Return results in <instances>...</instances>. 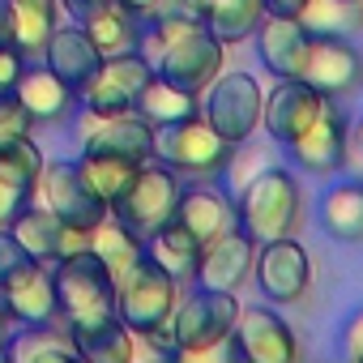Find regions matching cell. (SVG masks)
Listing matches in <instances>:
<instances>
[{"label": "cell", "mask_w": 363, "mask_h": 363, "mask_svg": "<svg viewBox=\"0 0 363 363\" xmlns=\"http://www.w3.org/2000/svg\"><path fill=\"white\" fill-rule=\"evenodd\" d=\"M235 223L257 240H282L295 235V227L303 223V184L299 171L269 162L265 171H257L248 184L235 193Z\"/></svg>", "instance_id": "6da1fadb"}, {"label": "cell", "mask_w": 363, "mask_h": 363, "mask_svg": "<svg viewBox=\"0 0 363 363\" xmlns=\"http://www.w3.org/2000/svg\"><path fill=\"white\" fill-rule=\"evenodd\" d=\"M235 316H240V295H227V291H184L167 320V333H171V346H175V359H206V354H218L235 329Z\"/></svg>", "instance_id": "7a4b0ae2"}, {"label": "cell", "mask_w": 363, "mask_h": 363, "mask_svg": "<svg viewBox=\"0 0 363 363\" xmlns=\"http://www.w3.org/2000/svg\"><path fill=\"white\" fill-rule=\"evenodd\" d=\"M231 154H235V145L201 111L179 120V124L158 128V145H154V158L162 167H171L184 184L189 179H223Z\"/></svg>", "instance_id": "3957f363"}, {"label": "cell", "mask_w": 363, "mask_h": 363, "mask_svg": "<svg viewBox=\"0 0 363 363\" xmlns=\"http://www.w3.org/2000/svg\"><path fill=\"white\" fill-rule=\"evenodd\" d=\"M52 282H56V312L60 325H77V320H99L116 312V278L111 269L90 252H69L52 265Z\"/></svg>", "instance_id": "277c9868"}, {"label": "cell", "mask_w": 363, "mask_h": 363, "mask_svg": "<svg viewBox=\"0 0 363 363\" xmlns=\"http://www.w3.org/2000/svg\"><path fill=\"white\" fill-rule=\"evenodd\" d=\"M179 193H184V179H179L171 167H162L158 158H150V162H141L133 171V179L124 184V193L107 206V214L120 227H128L133 235L145 240L150 231H158L162 223L175 218Z\"/></svg>", "instance_id": "5b68a950"}, {"label": "cell", "mask_w": 363, "mask_h": 363, "mask_svg": "<svg viewBox=\"0 0 363 363\" xmlns=\"http://www.w3.org/2000/svg\"><path fill=\"white\" fill-rule=\"evenodd\" d=\"M189 286H179L175 278H167L154 261H137L120 282H116V316L133 329V337H145L154 329H162Z\"/></svg>", "instance_id": "8992f818"}, {"label": "cell", "mask_w": 363, "mask_h": 363, "mask_svg": "<svg viewBox=\"0 0 363 363\" xmlns=\"http://www.w3.org/2000/svg\"><path fill=\"white\" fill-rule=\"evenodd\" d=\"M261 111H265V86L257 82V73H244V69H223L206 94H201V116L231 141H248L261 133Z\"/></svg>", "instance_id": "52a82bcc"}, {"label": "cell", "mask_w": 363, "mask_h": 363, "mask_svg": "<svg viewBox=\"0 0 363 363\" xmlns=\"http://www.w3.org/2000/svg\"><path fill=\"white\" fill-rule=\"evenodd\" d=\"M291 158V167L299 175H316V179H333L346 171L350 162V116L342 103H325L320 116L282 150Z\"/></svg>", "instance_id": "ba28073f"}, {"label": "cell", "mask_w": 363, "mask_h": 363, "mask_svg": "<svg viewBox=\"0 0 363 363\" xmlns=\"http://www.w3.org/2000/svg\"><path fill=\"white\" fill-rule=\"evenodd\" d=\"M223 354L244 359V363H295L299 337L274 303H248V308H240Z\"/></svg>", "instance_id": "9c48e42d"}, {"label": "cell", "mask_w": 363, "mask_h": 363, "mask_svg": "<svg viewBox=\"0 0 363 363\" xmlns=\"http://www.w3.org/2000/svg\"><path fill=\"white\" fill-rule=\"evenodd\" d=\"M30 201L48 206V210H52L65 227H73V231H94V227L107 218V201L90 193V184L82 179V171H77L73 158H52V162H43Z\"/></svg>", "instance_id": "30bf717a"}, {"label": "cell", "mask_w": 363, "mask_h": 363, "mask_svg": "<svg viewBox=\"0 0 363 363\" xmlns=\"http://www.w3.org/2000/svg\"><path fill=\"white\" fill-rule=\"evenodd\" d=\"M252 282H257V291H261L274 308L299 303V299H308V291H312V252H308L295 235L265 240V244H257Z\"/></svg>", "instance_id": "8fae6325"}, {"label": "cell", "mask_w": 363, "mask_h": 363, "mask_svg": "<svg viewBox=\"0 0 363 363\" xmlns=\"http://www.w3.org/2000/svg\"><path fill=\"white\" fill-rule=\"evenodd\" d=\"M299 82H308L333 103H346L363 90V52L350 35H312Z\"/></svg>", "instance_id": "7c38bea8"}, {"label": "cell", "mask_w": 363, "mask_h": 363, "mask_svg": "<svg viewBox=\"0 0 363 363\" xmlns=\"http://www.w3.org/2000/svg\"><path fill=\"white\" fill-rule=\"evenodd\" d=\"M154 65L141 52H120V56H103V65L94 69V77L77 90V107L90 116H120L137 107L141 86L150 82Z\"/></svg>", "instance_id": "4fadbf2b"}, {"label": "cell", "mask_w": 363, "mask_h": 363, "mask_svg": "<svg viewBox=\"0 0 363 363\" xmlns=\"http://www.w3.org/2000/svg\"><path fill=\"white\" fill-rule=\"evenodd\" d=\"M82 154H107V158H124L133 167L154 158L158 145V128L145 124L137 111H120V116H90L82 111Z\"/></svg>", "instance_id": "5bb4252c"}, {"label": "cell", "mask_w": 363, "mask_h": 363, "mask_svg": "<svg viewBox=\"0 0 363 363\" xmlns=\"http://www.w3.org/2000/svg\"><path fill=\"white\" fill-rule=\"evenodd\" d=\"M252 261H257V240L235 223L231 231H223L218 240H210L197 257V274L193 286L201 291H227L240 295L252 282Z\"/></svg>", "instance_id": "9a60e30c"}, {"label": "cell", "mask_w": 363, "mask_h": 363, "mask_svg": "<svg viewBox=\"0 0 363 363\" xmlns=\"http://www.w3.org/2000/svg\"><path fill=\"white\" fill-rule=\"evenodd\" d=\"M325 103H329V99H325L320 90H312L308 82H299V77H278L274 90H265L261 128H265V137H269L278 150H286V145L320 116Z\"/></svg>", "instance_id": "2e32d148"}, {"label": "cell", "mask_w": 363, "mask_h": 363, "mask_svg": "<svg viewBox=\"0 0 363 363\" xmlns=\"http://www.w3.org/2000/svg\"><path fill=\"white\" fill-rule=\"evenodd\" d=\"M5 227L18 235V244L26 248V257H30V261H43V265H56L60 257L90 248V231L65 227V223H60L48 206H39V201H26Z\"/></svg>", "instance_id": "e0dca14e"}, {"label": "cell", "mask_w": 363, "mask_h": 363, "mask_svg": "<svg viewBox=\"0 0 363 363\" xmlns=\"http://www.w3.org/2000/svg\"><path fill=\"white\" fill-rule=\"evenodd\" d=\"M13 94H18V103H22V111L30 116L35 128H60L77 116V90L65 86L43 60H26Z\"/></svg>", "instance_id": "ac0fdd59"}, {"label": "cell", "mask_w": 363, "mask_h": 363, "mask_svg": "<svg viewBox=\"0 0 363 363\" xmlns=\"http://www.w3.org/2000/svg\"><path fill=\"white\" fill-rule=\"evenodd\" d=\"M175 223L184 227L201 248L218 240L223 231L235 227V197L218 184V179H189L175 206Z\"/></svg>", "instance_id": "d6986e66"}, {"label": "cell", "mask_w": 363, "mask_h": 363, "mask_svg": "<svg viewBox=\"0 0 363 363\" xmlns=\"http://www.w3.org/2000/svg\"><path fill=\"white\" fill-rule=\"evenodd\" d=\"M0 303L9 308L13 325H52L56 312V282H52V265L43 261H26L13 278L0 282Z\"/></svg>", "instance_id": "ffe728a7"}, {"label": "cell", "mask_w": 363, "mask_h": 363, "mask_svg": "<svg viewBox=\"0 0 363 363\" xmlns=\"http://www.w3.org/2000/svg\"><path fill=\"white\" fill-rule=\"evenodd\" d=\"M308 26L299 18H282V13H265L252 43L261 56V69L278 82V77H299L303 56H308Z\"/></svg>", "instance_id": "44dd1931"}, {"label": "cell", "mask_w": 363, "mask_h": 363, "mask_svg": "<svg viewBox=\"0 0 363 363\" xmlns=\"http://www.w3.org/2000/svg\"><path fill=\"white\" fill-rule=\"evenodd\" d=\"M43 65H48L65 86L82 90V86L94 77V69L103 65V52L90 43V35H86L77 22H60V26L52 30L48 48H43Z\"/></svg>", "instance_id": "7402d4cb"}, {"label": "cell", "mask_w": 363, "mask_h": 363, "mask_svg": "<svg viewBox=\"0 0 363 363\" xmlns=\"http://www.w3.org/2000/svg\"><path fill=\"white\" fill-rule=\"evenodd\" d=\"M316 227L329 240L363 244V179H329L316 197Z\"/></svg>", "instance_id": "603a6c76"}, {"label": "cell", "mask_w": 363, "mask_h": 363, "mask_svg": "<svg viewBox=\"0 0 363 363\" xmlns=\"http://www.w3.org/2000/svg\"><path fill=\"white\" fill-rule=\"evenodd\" d=\"M65 333H69L77 359H86V363H128V359H137V337L116 312L99 316V320L65 325Z\"/></svg>", "instance_id": "cb8c5ba5"}, {"label": "cell", "mask_w": 363, "mask_h": 363, "mask_svg": "<svg viewBox=\"0 0 363 363\" xmlns=\"http://www.w3.org/2000/svg\"><path fill=\"white\" fill-rule=\"evenodd\" d=\"M0 359H9V363H69V359H77V350L56 316L52 325H13V333L0 346Z\"/></svg>", "instance_id": "d4e9b609"}, {"label": "cell", "mask_w": 363, "mask_h": 363, "mask_svg": "<svg viewBox=\"0 0 363 363\" xmlns=\"http://www.w3.org/2000/svg\"><path fill=\"white\" fill-rule=\"evenodd\" d=\"M77 26L90 35V43H94L103 56L137 52V48H141V30H145V22H141L137 13H128L124 5H116V0H103V5L90 9Z\"/></svg>", "instance_id": "484cf974"}, {"label": "cell", "mask_w": 363, "mask_h": 363, "mask_svg": "<svg viewBox=\"0 0 363 363\" xmlns=\"http://www.w3.org/2000/svg\"><path fill=\"white\" fill-rule=\"evenodd\" d=\"M197 257H201V244H197L184 227H179L175 218L145 235V261H154V265H158L167 278H175L179 286H193Z\"/></svg>", "instance_id": "4316f807"}, {"label": "cell", "mask_w": 363, "mask_h": 363, "mask_svg": "<svg viewBox=\"0 0 363 363\" xmlns=\"http://www.w3.org/2000/svg\"><path fill=\"white\" fill-rule=\"evenodd\" d=\"M133 111H137L145 124L167 128V124H179V120L197 116V111H201V94H193V90H184V86H175V82H167L162 73H150V82L141 86Z\"/></svg>", "instance_id": "83f0119b"}, {"label": "cell", "mask_w": 363, "mask_h": 363, "mask_svg": "<svg viewBox=\"0 0 363 363\" xmlns=\"http://www.w3.org/2000/svg\"><path fill=\"white\" fill-rule=\"evenodd\" d=\"M60 0H9V26H13V48L26 60H43V48L52 30L60 26Z\"/></svg>", "instance_id": "f1b7e54d"}, {"label": "cell", "mask_w": 363, "mask_h": 363, "mask_svg": "<svg viewBox=\"0 0 363 363\" xmlns=\"http://www.w3.org/2000/svg\"><path fill=\"white\" fill-rule=\"evenodd\" d=\"M90 252H94V257L111 269V278L120 282V278H124V274L145 257V240H141V235H133L128 227H120V223L107 214V218L90 231Z\"/></svg>", "instance_id": "f546056e"}, {"label": "cell", "mask_w": 363, "mask_h": 363, "mask_svg": "<svg viewBox=\"0 0 363 363\" xmlns=\"http://www.w3.org/2000/svg\"><path fill=\"white\" fill-rule=\"evenodd\" d=\"M265 18V5L261 0H210V9H206V26L214 39H223L227 48L235 43H248L257 35Z\"/></svg>", "instance_id": "4dcf8cb0"}, {"label": "cell", "mask_w": 363, "mask_h": 363, "mask_svg": "<svg viewBox=\"0 0 363 363\" xmlns=\"http://www.w3.org/2000/svg\"><path fill=\"white\" fill-rule=\"evenodd\" d=\"M43 150L35 145V137H18L9 145H0V189H13L22 197H35L39 184V171H43Z\"/></svg>", "instance_id": "1f68e13d"}, {"label": "cell", "mask_w": 363, "mask_h": 363, "mask_svg": "<svg viewBox=\"0 0 363 363\" xmlns=\"http://www.w3.org/2000/svg\"><path fill=\"white\" fill-rule=\"evenodd\" d=\"M299 22L308 35H354L363 30V0H308Z\"/></svg>", "instance_id": "d6a6232c"}, {"label": "cell", "mask_w": 363, "mask_h": 363, "mask_svg": "<svg viewBox=\"0 0 363 363\" xmlns=\"http://www.w3.org/2000/svg\"><path fill=\"white\" fill-rule=\"evenodd\" d=\"M77 162V171H82V179L90 184V193L94 197H103L107 206L124 193V184L133 179V162H124V158H107V154H82V158H73Z\"/></svg>", "instance_id": "836d02e7"}, {"label": "cell", "mask_w": 363, "mask_h": 363, "mask_svg": "<svg viewBox=\"0 0 363 363\" xmlns=\"http://www.w3.org/2000/svg\"><path fill=\"white\" fill-rule=\"evenodd\" d=\"M274 162V141L269 145H252V137L248 141H240L235 145V154H231V162H227V171H223V179H227V193L235 197L248 179L257 175V171H265Z\"/></svg>", "instance_id": "e575fe53"}, {"label": "cell", "mask_w": 363, "mask_h": 363, "mask_svg": "<svg viewBox=\"0 0 363 363\" xmlns=\"http://www.w3.org/2000/svg\"><path fill=\"white\" fill-rule=\"evenodd\" d=\"M26 133H35V124H30V116L22 111L18 94H13V90L0 94V145H9V141H18V137H26Z\"/></svg>", "instance_id": "d590c367"}, {"label": "cell", "mask_w": 363, "mask_h": 363, "mask_svg": "<svg viewBox=\"0 0 363 363\" xmlns=\"http://www.w3.org/2000/svg\"><path fill=\"white\" fill-rule=\"evenodd\" d=\"M30 257H26V248L18 244V235L5 227V223H0V282H5V278H13L22 265H26Z\"/></svg>", "instance_id": "8d00e7d4"}, {"label": "cell", "mask_w": 363, "mask_h": 363, "mask_svg": "<svg viewBox=\"0 0 363 363\" xmlns=\"http://www.w3.org/2000/svg\"><path fill=\"white\" fill-rule=\"evenodd\" d=\"M22 69H26V56H22L13 43H0V94H9V90L18 86Z\"/></svg>", "instance_id": "74e56055"}, {"label": "cell", "mask_w": 363, "mask_h": 363, "mask_svg": "<svg viewBox=\"0 0 363 363\" xmlns=\"http://www.w3.org/2000/svg\"><path fill=\"white\" fill-rule=\"evenodd\" d=\"M342 354L350 363H363V308H354L350 320L342 325Z\"/></svg>", "instance_id": "f35d334b"}, {"label": "cell", "mask_w": 363, "mask_h": 363, "mask_svg": "<svg viewBox=\"0 0 363 363\" xmlns=\"http://www.w3.org/2000/svg\"><path fill=\"white\" fill-rule=\"evenodd\" d=\"M265 5V13H282V18H299L303 13V5L308 0H261Z\"/></svg>", "instance_id": "ab89813d"}, {"label": "cell", "mask_w": 363, "mask_h": 363, "mask_svg": "<svg viewBox=\"0 0 363 363\" xmlns=\"http://www.w3.org/2000/svg\"><path fill=\"white\" fill-rule=\"evenodd\" d=\"M99 5H103V0H60V9H65L73 22H82V18H86L90 9H99Z\"/></svg>", "instance_id": "60d3db41"}, {"label": "cell", "mask_w": 363, "mask_h": 363, "mask_svg": "<svg viewBox=\"0 0 363 363\" xmlns=\"http://www.w3.org/2000/svg\"><path fill=\"white\" fill-rule=\"evenodd\" d=\"M116 5H124L128 13H137V18L145 22V18H150V13H154L158 5H162V0H116Z\"/></svg>", "instance_id": "b9f144b4"}, {"label": "cell", "mask_w": 363, "mask_h": 363, "mask_svg": "<svg viewBox=\"0 0 363 363\" xmlns=\"http://www.w3.org/2000/svg\"><path fill=\"white\" fill-rule=\"evenodd\" d=\"M350 154L363 158V107H359V116H350Z\"/></svg>", "instance_id": "7bdbcfd3"}, {"label": "cell", "mask_w": 363, "mask_h": 363, "mask_svg": "<svg viewBox=\"0 0 363 363\" xmlns=\"http://www.w3.org/2000/svg\"><path fill=\"white\" fill-rule=\"evenodd\" d=\"M0 43H13V26H9V0H0Z\"/></svg>", "instance_id": "ee69618b"}, {"label": "cell", "mask_w": 363, "mask_h": 363, "mask_svg": "<svg viewBox=\"0 0 363 363\" xmlns=\"http://www.w3.org/2000/svg\"><path fill=\"white\" fill-rule=\"evenodd\" d=\"M13 333V316H9V308L0 303V346H5V337Z\"/></svg>", "instance_id": "f6af8a7d"}, {"label": "cell", "mask_w": 363, "mask_h": 363, "mask_svg": "<svg viewBox=\"0 0 363 363\" xmlns=\"http://www.w3.org/2000/svg\"><path fill=\"white\" fill-rule=\"evenodd\" d=\"M354 5H359V0H354Z\"/></svg>", "instance_id": "bcb514c9"}]
</instances>
